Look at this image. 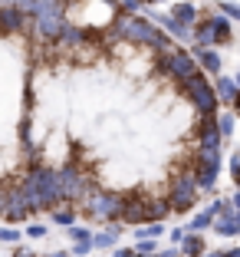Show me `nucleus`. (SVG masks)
Instances as JSON below:
<instances>
[{"label": "nucleus", "mask_w": 240, "mask_h": 257, "mask_svg": "<svg viewBox=\"0 0 240 257\" xmlns=\"http://www.w3.org/2000/svg\"><path fill=\"white\" fill-rule=\"evenodd\" d=\"M20 188L27 195V201L33 204V211H53L66 201L63 191V172L50 165H30L27 175L20 178Z\"/></svg>", "instance_id": "1"}, {"label": "nucleus", "mask_w": 240, "mask_h": 257, "mask_svg": "<svg viewBox=\"0 0 240 257\" xmlns=\"http://www.w3.org/2000/svg\"><path fill=\"white\" fill-rule=\"evenodd\" d=\"M112 33L122 43H138V46H148V50H158V53L171 50V33L138 14H128V10H122L112 20Z\"/></svg>", "instance_id": "2"}, {"label": "nucleus", "mask_w": 240, "mask_h": 257, "mask_svg": "<svg viewBox=\"0 0 240 257\" xmlns=\"http://www.w3.org/2000/svg\"><path fill=\"white\" fill-rule=\"evenodd\" d=\"M197 191H201V185H197V172L194 165L184 168V172H174L171 175V185H168V198H171V208L178 214L191 211L197 204Z\"/></svg>", "instance_id": "3"}, {"label": "nucleus", "mask_w": 240, "mask_h": 257, "mask_svg": "<svg viewBox=\"0 0 240 257\" xmlns=\"http://www.w3.org/2000/svg\"><path fill=\"white\" fill-rule=\"evenodd\" d=\"M181 86V92L191 99V106L197 109L201 115H217V106H220V96H217V89L210 86V79L207 76H191V79H184V83H178Z\"/></svg>", "instance_id": "4"}, {"label": "nucleus", "mask_w": 240, "mask_h": 257, "mask_svg": "<svg viewBox=\"0 0 240 257\" xmlns=\"http://www.w3.org/2000/svg\"><path fill=\"white\" fill-rule=\"evenodd\" d=\"M158 69L165 76H171V79H178V83H184V79H191V76L201 73V63H197L194 53H184V50H165V53L158 56Z\"/></svg>", "instance_id": "5"}, {"label": "nucleus", "mask_w": 240, "mask_h": 257, "mask_svg": "<svg viewBox=\"0 0 240 257\" xmlns=\"http://www.w3.org/2000/svg\"><path fill=\"white\" fill-rule=\"evenodd\" d=\"M86 211L96 221H122V211H125V195H115V191H92L86 198Z\"/></svg>", "instance_id": "6"}, {"label": "nucleus", "mask_w": 240, "mask_h": 257, "mask_svg": "<svg viewBox=\"0 0 240 257\" xmlns=\"http://www.w3.org/2000/svg\"><path fill=\"white\" fill-rule=\"evenodd\" d=\"M0 211H4V218L10 221V224H20V221H30L33 214V204L27 201V195H23L20 185H7L4 188V198H0Z\"/></svg>", "instance_id": "7"}, {"label": "nucleus", "mask_w": 240, "mask_h": 257, "mask_svg": "<svg viewBox=\"0 0 240 257\" xmlns=\"http://www.w3.org/2000/svg\"><path fill=\"white\" fill-rule=\"evenodd\" d=\"M60 172H63V191H66V201H69V204H79V201H86V198L92 195L89 178L79 172V165H76V162L63 165Z\"/></svg>", "instance_id": "8"}, {"label": "nucleus", "mask_w": 240, "mask_h": 257, "mask_svg": "<svg viewBox=\"0 0 240 257\" xmlns=\"http://www.w3.org/2000/svg\"><path fill=\"white\" fill-rule=\"evenodd\" d=\"M220 142H224V132H220L217 115H201V125H197V145L220 149Z\"/></svg>", "instance_id": "9"}, {"label": "nucleus", "mask_w": 240, "mask_h": 257, "mask_svg": "<svg viewBox=\"0 0 240 257\" xmlns=\"http://www.w3.org/2000/svg\"><path fill=\"white\" fill-rule=\"evenodd\" d=\"M145 198H148V195H138V191L125 195V211H122V221H125V224H145V221H148Z\"/></svg>", "instance_id": "10"}, {"label": "nucleus", "mask_w": 240, "mask_h": 257, "mask_svg": "<svg viewBox=\"0 0 240 257\" xmlns=\"http://www.w3.org/2000/svg\"><path fill=\"white\" fill-rule=\"evenodd\" d=\"M214 89H217V96H220V102H224V106L240 109V86H237V79L217 73V76H214Z\"/></svg>", "instance_id": "11"}, {"label": "nucleus", "mask_w": 240, "mask_h": 257, "mask_svg": "<svg viewBox=\"0 0 240 257\" xmlns=\"http://www.w3.org/2000/svg\"><path fill=\"white\" fill-rule=\"evenodd\" d=\"M191 53L197 56L201 69H207L210 76H217L220 69H224V60H220V53H217V50H210V46H197V43H191Z\"/></svg>", "instance_id": "12"}, {"label": "nucleus", "mask_w": 240, "mask_h": 257, "mask_svg": "<svg viewBox=\"0 0 240 257\" xmlns=\"http://www.w3.org/2000/svg\"><path fill=\"white\" fill-rule=\"evenodd\" d=\"M194 172H197V185H201V191H214L217 175H220V162H194Z\"/></svg>", "instance_id": "13"}, {"label": "nucleus", "mask_w": 240, "mask_h": 257, "mask_svg": "<svg viewBox=\"0 0 240 257\" xmlns=\"http://www.w3.org/2000/svg\"><path fill=\"white\" fill-rule=\"evenodd\" d=\"M214 231H217L220 237H237V234H240V214H237V211L217 214V221H214Z\"/></svg>", "instance_id": "14"}, {"label": "nucleus", "mask_w": 240, "mask_h": 257, "mask_svg": "<svg viewBox=\"0 0 240 257\" xmlns=\"http://www.w3.org/2000/svg\"><path fill=\"white\" fill-rule=\"evenodd\" d=\"M181 254H184V257H204V254H207V244H204L201 231H188V234H184V241H181Z\"/></svg>", "instance_id": "15"}, {"label": "nucleus", "mask_w": 240, "mask_h": 257, "mask_svg": "<svg viewBox=\"0 0 240 257\" xmlns=\"http://www.w3.org/2000/svg\"><path fill=\"white\" fill-rule=\"evenodd\" d=\"M194 43L197 46H217V33H214L210 14L204 17V20H197V27H194Z\"/></svg>", "instance_id": "16"}, {"label": "nucleus", "mask_w": 240, "mask_h": 257, "mask_svg": "<svg viewBox=\"0 0 240 257\" xmlns=\"http://www.w3.org/2000/svg\"><path fill=\"white\" fill-rule=\"evenodd\" d=\"M145 208H148V221H165L174 211L171 198H145Z\"/></svg>", "instance_id": "17"}, {"label": "nucleus", "mask_w": 240, "mask_h": 257, "mask_svg": "<svg viewBox=\"0 0 240 257\" xmlns=\"http://www.w3.org/2000/svg\"><path fill=\"white\" fill-rule=\"evenodd\" d=\"M119 234H122V227H115V221H109V227H102V231L96 234V247L99 250L115 247V244H119Z\"/></svg>", "instance_id": "18"}, {"label": "nucleus", "mask_w": 240, "mask_h": 257, "mask_svg": "<svg viewBox=\"0 0 240 257\" xmlns=\"http://www.w3.org/2000/svg\"><path fill=\"white\" fill-rule=\"evenodd\" d=\"M86 40H89V30L76 27V23H66V30H63L60 43H63V46H79V43H86Z\"/></svg>", "instance_id": "19"}, {"label": "nucleus", "mask_w": 240, "mask_h": 257, "mask_svg": "<svg viewBox=\"0 0 240 257\" xmlns=\"http://www.w3.org/2000/svg\"><path fill=\"white\" fill-rule=\"evenodd\" d=\"M210 23H214V33H217V46H227L230 43V17L210 14Z\"/></svg>", "instance_id": "20"}, {"label": "nucleus", "mask_w": 240, "mask_h": 257, "mask_svg": "<svg viewBox=\"0 0 240 257\" xmlns=\"http://www.w3.org/2000/svg\"><path fill=\"white\" fill-rule=\"evenodd\" d=\"M171 14L178 17L181 23H188V27H197V10H194V4H188V0H184V4H178Z\"/></svg>", "instance_id": "21"}, {"label": "nucleus", "mask_w": 240, "mask_h": 257, "mask_svg": "<svg viewBox=\"0 0 240 257\" xmlns=\"http://www.w3.org/2000/svg\"><path fill=\"white\" fill-rule=\"evenodd\" d=\"M214 221H217V211H214V208H207V211H201L188 224V231H207V227H214Z\"/></svg>", "instance_id": "22"}, {"label": "nucleus", "mask_w": 240, "mask_h": 257, "mask_svg": "<svg viewBox=\"0 0 240 257\" xmlns=\"http://www.w3.org/2000/svg\"><path fill=\"white\" fill-rule=\"evenodd\" d=\"M53 224H63V227H73L76 224V211L73 208H53Z\"/></svg>", "instance_id": "23"}, {"label": "nucleus", "mask_w": 240, "mask_h": 257, "mask_svg": "<svg viewBox=\"0 0 240 257\" xmlns=\"http://www.w3.org/2000/svg\"><path fill=\"white\" fill-rule=\"evenodd\" d=\"M135 250H138V257H161V250H158V244L151 241V237H142V241L135 244Z\"/></svg>", "instance_id": "24"}, {"label": "nucleus", "mask_w": 240, "mask_h": 257, "mask_svg": "<svg viewBox=\"0 0 240 257\" xmlns=\"http://www.w3.org/2000/svg\"><path fill=\"white\" fill-rule=\"evenodd\" d=\"M161 231H165V227H161V221H145V227H138L135 237H138V241H142V237H158Z\"/></svg>", "instance_id": "25"}, {"label": "nucleus", "mask_w": 240, "mask_h": 257, "mask_svg": "<svg viewBox=\"0 0 240 257\" xmlns=\"http://www.w3.org/2000/svg\"><path fill=\"white\" fill-rule=\"evenodd\" d=\"M217 10H220V14H227L230 20H240V4H230V0H220V4H217Z\"/></svg>", "instance_id": "26"}, {"label": "nucleus", "mask_w": 240, "mask_h": 257, "mask_svg": "<svg viewBox=\"0 0 240 257\" xmlns=\"http://www.w3.org/2000/svg\"><path fill=\"white\" fill-rule=\"evenodd\" d=\"M92 247H96V237H86V241H73V254H79V257L89 254Z\"/></svg>", "instance_id": "27"}, {"label": "nucleus", "mask_w": 240, "mask_h": 257, "mask_svg": "<svg viewBox=\"0 0 240 257\" xmlns=\"http://www.w3.org/2000/svg\"><path fill=\"white\" fill-rule=\"evenodd\" d=\"M217 122H220V132H224V139H227L233 132V122H237V119H233L230 112H224V115H217Z\"/></svg>", "instance_id": "28"}, {"label": "nucleus", "mask_w": 240, "mask_h": 257, "mask_svg": "<svg viewBox=\"0 0 240 257\" xmlns=\"http://www.w3.org/2000/svg\"><path fill=\"white\" fill-rule=\"evenodd\" d=\"M66 231H69V237H73V241H86V237H96V234H89V227H79V224L66 227Z\"/></svg>", "instance_id": "29"}, {"label": "nucleus", "mask_w": 240, "mask_h": 257, "mask_svg": "<svg viewBox=\"0 0 240 257\" xmlns=\"http://www.w3.org/2000/svg\"><path fill=\"white\" fill-rule=\"evenodd\" d=\"M0 241L4 244H17L20 241V231H17V227H4V231H0Z\"/></svg>", "instance_id": "30"}, {"label": "nucleus", "mask_w": 240, "mask_h": 257, "mask_svg": "<svg viewBox=\"0 0 240 257\" xmlns=\"http://www.w3.org/2000/svg\"><path fill=\"white\" fill-rule=\"evenodd\" d=\"M145 4H148V0H122V10H128V14H138Z\"/></svg>", "instance_id": "31"}, {"label": "nucleus", "mask_w": 240, "mask_h": 257, "mask_svg": "<svg viewBox=\"0 0 240 257\" xmlns=\"http://www.w3.org/2000/svg\"><path fill=\"white\" fill-rule=\"evenodd\" d=\"M27 234H30V237H37V241H40V237H46V224H40V221H33V224L27 227Z\"/></svg>", "instance_id": "32"}, {"label": "nucleus", "mask_w": 240, "mask_h": 257, "mask_svg": "<svg viewBox=\"0 0 240 257\" xmlns=\"http://www.w3.org/2000/svg\"><path fill=\"white\" fill-rule=\"evenodd\" d=\"M230 178H233V185H240V152L230 159Z\"/></svg>", "instance_id": "33"}, {"label": "nucleus", "mask_w": 240, "mask_h": 257, "mask_svg": "<svg viewBox=\"0 0 240 257\" xmlns=\"http://www.w3.org/2000/svg\"><path fill=\"white\" fill-rule=\"evenodd\" d=\"M112 257H138V250H135V247H119Z\"/></svg>", "instance_id": "34"}, {"label": "nucleus", "mask_w": 240, "mask_h": 257, "mask_svg": "<svg viewBox=\"0 0 240 257\" xmlns=\"http://www.w3.org/2000/svg\"><path fill=\"white\" fill-rule=\"evenodd\" d=\"M184 234H188V231H181V227H174V231H171V241H174V244H181V241H184Z\"/></svg>", "instance_id": "35"}, {"label": "nucleus", "mask_w": 240, "mask_h": 257, "mask_svg": "<svg viewBox=\"0 0 240 257\" xmlns=\"http://www.w3.org/2000/svg\"><path fill=\"white\" fill-rule=\"evenodd\" d=\"M230 204H233V211H240V185H237V191H233V198H230Z\"/></svg>", "instance_id": "36"}, {"label": "nucleus", "mask_w": 240, "mask_h": 257, "mask_svg": "<svg viewBox=\"0 0 240 257\" xmlns=\"http://www.w3.org/2000/svg\"><path fill=\"white\" fill-rule=\"evenodd\" d=\"M46 257H69V250H53V254H46Z\"/></svg>", "instance_id": "37"}, {"label": "nucleus", "mask_w": 240, "mask_h": 257, "mask_svg": "<svg viewBox=\"0 0 240 257\" xmlns=\"http://www.w3.org/2000/svg\"><path fill=\"white\" fill-rule=\"evenodd\" d=\"M204 257H227L224 250H210V254H204Z\"/></svg>", "instance_id": "38"}, {"label": "nucleus", "mask_w": 240, "mask_h": 257, "mask_svg": "<svg viewBox=\"0 0 240 257\" xmlns=\"http://www.w3.org/2000/svg\"><path fill=\"white\" fill-rule=\"evenodd\" d=\"M227 257H240V247H233V250H224Z\"/></svg>", "instance_id": "39"}, {"label": "nucleus", "mask_w": 240, "mask_h": 257, "mask_svg": "<svg viewBox=\"0 0 240 257\" xmlns=\"http://www.w3.org/2000/svg\"><path fill=\"white\" fill-rule=\"evenodd\" d=\"M20 257H37V254H33V250H20Z\"/></svg>", "instance_id": "40"}, {"label": "nucleus", "mask_w": 240, "mask_h": 257, "mask_svg": "<svg viewBox=\"0 0 240 257\" xmlns=\"http://www.w3.org/2000/svg\"><path fill=\"white\" fill-rule=\"evenodd\" d=\"M233 79H237V86H240V69H237V76H233Z\"/></svg>", "instance_id": "41"}, {"label": "nucleus", "mask_w": 240, "mask_h": 257, "mask_svg": "<svg viewBox=\"0 0 240 257\" xmlns=\"http://www.w3.org/2000/svg\"><path fill=\"white\" fill-rule=\"evenodd\" d=\"M148 4H165V0H148Z\"/></svg>", "instance_id": "42"}, {"label": "nucleus", "mask_w": 240, "mask_h": 257, "mask_svg": "<svg viewBox=\"0 0 240 257\" xmlns=\"http://www.w3.org/2000/svg\"><path fill=\"white\" fill-rule=\"evenodd\" d=\"M66 4H76V0H66Z\"/></svg>", "instance_id": "43"}]
</instances>
